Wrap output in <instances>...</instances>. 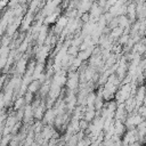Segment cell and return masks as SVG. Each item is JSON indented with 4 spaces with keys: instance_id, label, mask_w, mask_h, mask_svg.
Instances as JSON below:
<instances>
[{
    "instance_id": "6da1fadb",
    "label": "cell",
    "mask_w": 146,
    "mask_h": 146,
    "mask_svg": "<svg viewBox=\"0 0 146 146\" xmlns=\"http://www.w3.org/2000/svg\"><path fill=\"white\" fill-rule=\"evenodd\" d=\"M67 84H68V88L70 89H74L78 84V75L76 74H73V75H70L68 80H67Z\"/></svg>"
},
{
    "instance_id": "7a4b0ae2",
    "label": "cell",
    "mask_w": 146,
    "mask_h": 146,
    "mask_svg": "<svg viewBox=\"0 0 146 146\" xmlns=\"http://www.w3.org/2000/svg\"><path fill=\"white\" fill-rule=\"evenodd\" d=\"M38 88H39V81L36 80V81H33L32 83L29 84V87H27L29 90H27V91H30V92L33 94V92H35V91L38 90Z\"/></svg>"
},
{
    "instance_id": "3957f363",
    "label": "cell",
    "mask_w": 146,
    "mask_h": 146,
    "mask_svg": "<svg viewBox=\"0 0 146 146\" xmlns=\"http://www.w3.org/2000/svg\"><path fill=\"white\" fill-rule=\"evenodd\" d=\"M94 117H95V111L94 110H88L87 113H86V115H84V120L88 122V121L92 120Z\"/></svg>"
},
{
    "instance_id": "277c9868",
    "label": "cell",
    "mask_w": 146,
    "mask_h": 146,
    "mask_svg": "<svg viewBox=\"0 0 146 146\" xmlns=\"http://www.w3.org/2000/svg\"><path fill=\"white\" fill-rule=\"evenodd\" d=\"M24 102H25V100H24L23 98H19V99L15 103V108H16V110H17V108H21V107H22V105L24 104Z\"/></svg>"
}]
</instances>
